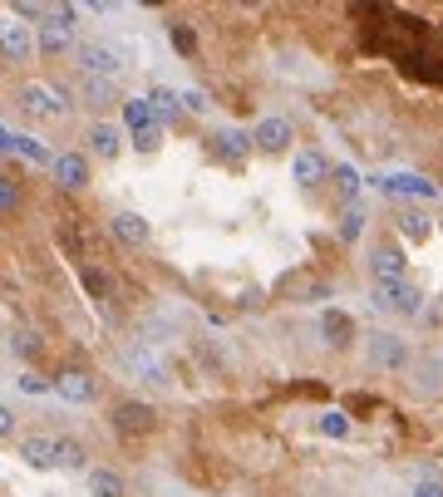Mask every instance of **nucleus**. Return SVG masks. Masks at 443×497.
<instances>
[{"mask_svg":"<svg viewBox=\"0 0 443 497\" xmlns=\"http://www.w3.org/2000/svg\"><path fill=\"white\" fill-rule=\"evenodd\" d=\"M365 266H369V276H375V281H399V276H409V256H404L394 242H380L375 252H369Z\"/></svg>","mask_w":443,"mask_h":497,"instance_id":"14","label":"nucleus"},{"mask_svg":"<svg viewBox=\"0 0 443 497\" xmlns=\"http://www.w3.org/2000/svg\"><path fill=\"white\" fill-rule=\"evenodd\" d=\"M399 232L409 236V242H429V217H423V212H399Z\"/></svg>","mask_w":443,"mask_h":497,"instance_id":"30","label":"nucleus"},{"mask_svg":"<svg viewBox=\"0 0 443 497\" xmlns=\"http://www.w3.org/2000/svg\"><path fill=\"white\" fill-rule=\"evenodd\" d=\"M365 222H369V212H365V202H350L345 212H340V242H359V232H365Z\"/></svg>","mask_w":443,"mask_h":497,"instance_id":"24","label":"nucleus"},{"mask_svg":"<svg viewBox=\"0 0 443 497\" xmlns=\"http://www.w3.org/2000/svg\"><path fill=\"white\" fill-rule=\"evenodd\" d=\"M85 148H89V163L94 158H118L124 153V133H118V124H109V118H94V124L85 128Z\"/></svg>","mask_w":443,"mask_h":497,"instance_id":"10","label":"nucleus"},{"mask_svg":"<svg viewBox=\"0 0 443 497\" xmlns=\"http://www.w3.org/2000/svg\"><path fill=\"white\" fill-rule=\"evenodd\" d=\"M369 188L384 192V197H433V192H439L429 178H419V172H384V178H375Z\"/></svg>","mask_w":443,"mask_h":497,"instance_id":"12","label":"nucleus"},{"mask_svg":"<svg viewBox=\"0 0 443 497\" xmlns=\"http://www.w3.org/2000/svg\"><path fill=\"white\" fill-rule=\"evenodd\" d=\"M291 178H295V188H320V182L330 178V158L326 153H316V148H306V153H295V163H291Z\"/></svg>","mask_w":443,"mask_h":497,"instance_id":"15","label":"nucleus"},{"mask_svg":"<svg viewBox=\"0 0 443 497\" xmlns=\"http://www.w3.org/2000/svg\"><path fill=\"white\" fill-rule=\"evenodd\" d=\"M54 448H60V434H25L20 438L25 468H35V473H50V468H54Z\"/></svg>","mask_w":443,"mask_h":497,"instance_id":"16","label":"nucleus"},{"mask_svg":"<svg viewBox=\"0 0 443 497\" xmlns=\"http://www.w3.org/2000/svg\"><path fill=\"white\" fill-rule=\"evenodd\" d=\"M35 54L40 60L74 54V5H50V15L35 25Z\"/></svg>","mask_w":443,"mask_h":497,"instance_id":"1","label":"nucleus"},{"mask_svg":"<svg viewBox=\"0 0 443 497\" xmlns=\"http://www.w3.org/2000/svg\"><path fill=\"white\" fill-rule=\"evenodd\" d=\"M74 64L85 69V79H118L128 69V54L118 50V44L85 40V44H74Z\"/></svg>","mask_w":443,"mask_h":497,"instance_id":"2","label":"nucleus"},{"mask_svg":"<svg viewBox=\"0 0 443 497\" xmlns=\"http://www.w3.org/2000/svg\"><path fill=\"white\" fill-rule=\"evenodd\" d=\"M369 306L384 310V316H419V310H423V291L414 286L409 276H399V281H375Z\"/></svg>","mask_w":443,"mask_h":497,"instance_id":"4","label":"nucleus"},{"mask_svg":"<svg viewBox=\"0 0 443 497\" xmlns=\"http://www.w3.org/2000/svg\"><path fill=\"white\" fill-rule=\"evenodd\" d=\"M50 389L60 394L64 404H94L99 399V380L85 370V365H69V370H60L50 380Z\"/></svg>","mask_w":443,"mask_h":497,"instance_id":"7","label":"nucleus"},{"mask_svg":"<svg viewBox=\"0 0 443 497\" xmlns=\"http://www.w3.org/2000/svg\"><path fill=\"white\" fill-rule=\"evenodd\" d=\"M178 99H182V108H188V114H207V108H212L207 94H197V89H188V94H178Z\"/></svg>","mask_w":443,"mask_h":497,"instance_id":"38","label":"nucleus"},{"mask_svg":"<svg viewBox=\"0 0 443 497\" xmlns=\"http://www.w3.org/2000/svg\"><path fill=\"white\" fill-rule=\"evenodd\" d=\"M11 148H15V153H25V158H35V163H50V153H44L35 138H11Z\"/></svg>","mask_w":443,"mask_h":497,"instance_id":"36","label":"nucleus"},{"mask_svg":"<svg viewBox=\"0 0 443 497\" xmlns=\"http://www.w3.org/2000/svg\"><path fill=\"white\" fill-rule=\"evenodd\" d=\"M15 389H20V394H44V389H50V380H44V374H35V370H20Z\"/></svg>","mask_w":443,"mask_h":497,"instance_id":"35","label":"nucleus"},{"mask_svg":"<svg viewBox=\"0 0 443 497\" xmlns=\"http://www.w3.org/2000/svg\"><path fill=\"white\" fill-rule=\"evenodd\" d=\"M15 429H20V413H15L11 404L0 399V444H11V438H15Z\"/></svg>","mask_w":443,"mask_h":497,"instance_id":"34","label":"nucleus"},{"mask_svg":"<svg viewBox=\"0 0 443 497\" xmlns=\"http://www.w3.org/2000/svg\"><path fill=\"white\" fill-rule=\"evenodd\" d=\"M50 168H54V182H60L64 192H85L89 182H94L89 153H60V158H50Z\"/></svg>","mask_w":443,"mask_h":497,"instance_id":"8","label":"nucleus"},{"mask_svg":"<svg viewBox=\"0 0 443 497\" xmlns=\"http://www.w3.org/2000/svg\"><path fill=\"white\" fill-rule=\"evenodd\" d=\"M124 360H128V365H133V370H138V374H143V370H148V374H153V380H158V384H163V365H158V355H153V349L133 345V349H128V355H124Z\"/></svg>","mask_w":443,"mask_h":497,"instance_id":"29","label":"nucleus"},{"mask_svg":"<svg viewBox=\"0 0 443 497\" xmlns=\"http://www.w3.org/2000/svg\"><path fill=\"white\" fill-rule=\"evenodd\" d=\"M85 286L94 301H114V276H109L104 266H85Z\"/></svg>","mask_w":443,"mask_h":497,"instance_id":"26","label":"nucleus"},{"mask_svg":"<svg viewBox=\"0 0 443 497\" xmlns=\"http://www.w3.org/2000/svg\"><path fill=\"white\" fill-rule=\"evenodd\" d=\"M54 468H64V473H89V448L79 444V438H60V448H54Z\"/></svg>","mask_w":443,"mask_h":497,"instance_id":"21","label":"nucleus"},{"mask_svg":"<svg viewBox=\"0 0 443 497\" xmlns=\"http://www.w3.org/2000/svg\"><path fill=\"white\" fill-rule=\"evenodd\" d=\"M320 340H326L330 349H350V345H355V316H345V310H326V316H320Z\"/></svg>","mask_w":443,"mask_h":497,"instance_id":"17","label":"nucleus"},{"mask_svg":"<svg viewBox=\"0 0 443 497\" xmlns=\"http://www.w3.org/2000/svg\"><path fill=\"white\" fill-rule=\"evenodd\" d=\"M109 423H114V434L124 438H143V434H158V409L148 399H118L109 409Z\"/></svg>","mask_w":443,"mask_h":497,"instance_id":"5","label":"nucleus"},{"mask_svg":"<svg viewBox=\"0 0 443 497\" xmlns=\"http://www.w3.org/2000/svg\"><path fill=\"white\" fill-rule=\"evenodd\" d=\"M409 497H443V477H419Z\"/></svg>","mask_w":443,"mask_h":497,"instance_id":"37","label":"nucleus"},{"mask_svg":"<svg viewBox=\"0 0 443 497\" xmlns=\"http://www.w3.org/2000/svg\"><path fill=\"white\" fill-rule=\"evenodd\" d=\"M168 40H173V50H178V54H188V60H192V54H197V35H192V25H168Z\"/></svg>","mask_w":443,"mask_h":497,"instance_id":"31","label":"nucleus"},{"mask_svg":"<svg viewBox=\"0 0 443 497\" xmlns=\"http://www.w3.org/2000/svg\"><path fill=\"white\" fill-rule=\"evenodd\" d=\"M109 232H114L118 246H128V252H143L148 236H153V227L143 222V212H114V217H109Z\"/></svg>","mask_w":443,"mask_h":497,"instance_id":"11","label":"nucleus"},{"mask_svg":"<svg viewBox=\"0 0 443 497\" xmlns=\"http://www.w3.org/2000/svg\"><path fill=\"white\" fill-rule=\"evenodd\" d=\"M85 483H89V497H128V477L118 468H89Z\"/></svg>","mask_w":443,"mask_h":497,"instance_id":"20","label":"nucleus"},{"mask_svg":"<svg viewBox=\"0 0 443 497\" xmlns=\"http://www.w3.org/2000/svg\"><path fill=\"white\" fill-rule=\"evenodd\" d=\"M163 128L168 124H153V128H143V133H133V148L138 153H158L163 148Z\"/></svg>","mask_w":443,"mask_h":497,"instance_id":"33","label":"nucleus"},{"mask_svg":"<svg viewBox=\"0 0 443 497\" xmlns=\"http://www.w3.org/2000/svg\"><path fill=\"white\" fill-rule=\"evenodd\" d=\"M291 143H295V124H291V118H281V114L262 118V124L252 128V148L266 153V158H281V153H291Z\"/></svg>","mask_w":443,"mask_h":497,"instance_id":"6","label":"nucleus"},{"mask_svg":"<svg viewBox=\"0 0 443 497\" xmlns=\"http://www.w3.org/2000/svg\"><path fill=\"white\" fill-rule=\"evenodd\" d=\"M330 178H335V192L345 197V207H350V202H359V172L355 168L340 163V168H330Z\"/></svg>","mask_w":443,"mask_h":497,"instance_id":"27","label":"nucleus"},{"mask_svg":"<svg viewBox=\"0 0 443 497\" xmlns=\"http://www.w3.org/2000/svg\"><path fill=\"white\" fill-rule=\"evenodd\" d=\"M148 108L158 114V124H168V118L178 114V108H182V99L173 94V89H153V94H148Z\"/></svg>","mask_w":443,"mask_h":497,"instance_id":"28","label":"nucleus"},{"mask_svg":"<svg viewBox=\"0 0 443 497\" xmlns=\"http://www.w3.org/2000/svg\"><path fill=\"white\" fill-rule=\"evenodd\" d=\"M369 365H375V370H404V365H409V340L369 335Z\"/></svg>","mask_w":443,"mask_h":497,"instance_id":"13","label":"nucleus"},{"mask_svg":"<svg viewBox=\"0 0 443 497\" xmlns=\"http://www.w3.org/2000/svg\"><path fill=\"white\" fill-rule=\"evenodd\" d=\"M79 94H85V104L94 108V114H109V108H124V94H118V79H85V84H79Z\"/></svg>","mask_w":443,"mask_h":497,"instance_id":"18","label":"nucleus"},{"mask_svg":"<svg viewBox=\"0 0 443 497\" xmlns=\"http://www.w3.org/2000/svg\"><path fill=\"white\" fill-rule=\"evenodd\" d=\"M25 207V182L15 172H0V217H20Z\"/></svg>","mask_w":443,"mask_h":497,"instance_id":"22","label":"nucleus"},{"mask_svg":"<svg viewBox=\"0 0 443 497\" xmlns=\"http://www.w3.org/2000/svg\"><path fill=\"white\" fill-rule=\"evenodd\" d=\"M15 104H20L25 118H35V124H60V118H69V99L60 94L54 84H25L20 94H15Z\"/></svg>","mask_w":443,"mask_h":497,"instance_id":"3","label":"nucleus"},{"mask_svg":"<svg viewBox=\"0 0 443 497\" xmlns=\"http://www.w3.org/2000/svg\"><path fill=\"white\" fill-rule=\"evenodd\" d=\"M0 60L5 64H30L35 60V30L20 20H0Z\"/></svg>","mask_w":443,"mask_h":497,"instance_id":"9","label":"nucleus"},{"mask_svg":"<svg viewBox=\"0 0 443 497\" xmlns=\"http://www.w3.org/2000/svg\"><path fill=\"white\" fill-rule=\"evenodd\" d=\"M124 118H128V128H133V133H143V128L158 124V114L148 108V99H124Z\"/></svg>","mask_w":443,"mask_h":497,"instance_id":"25","label":"nucleus"},{"mask_svg":"<svg viewBox=\"0 0 443 497\" xmlns=\"http://www.w3.org/2000/svg\"><path fill=\"white\" fill-rule=\"evenodd\" d=\"M212 153H217L222 163H242L246 153H252V133H242V128H217V133H212Z\"/></svg>","mask_w":443,"mask_h":497,"instance_id":"19","label":"nucleus"},{"mask_svg":"<svg viewBox=\"0 0 443 497\" xmlns=\"http://www.w3.org/2000/svg\"><path fill=\"white\" fill-rule=\"evenodd\" d=\"M11 349H15V355H20L25 365H35V360H40V355H44V335H40V330H35V325H20V330H15V335H11Z\"/></svg>","mask_w":443,"mask_h":497,"instance_id":"23","label":"nucleus"},{"mask_svg":"<svg viewBox=\"0 0 443 497\" xmlns=\"http://www.w3.org/2000/svg\"><path fill=\"white\" fill-rule=\"evenodd\" d=\"M320 434H330V438H345V434H350V413H340V409L320 413Z\"/></svg>","mask_w":443,"mask_h":497,"instance_id":"32","label":"nucleus"}]
</instances>
